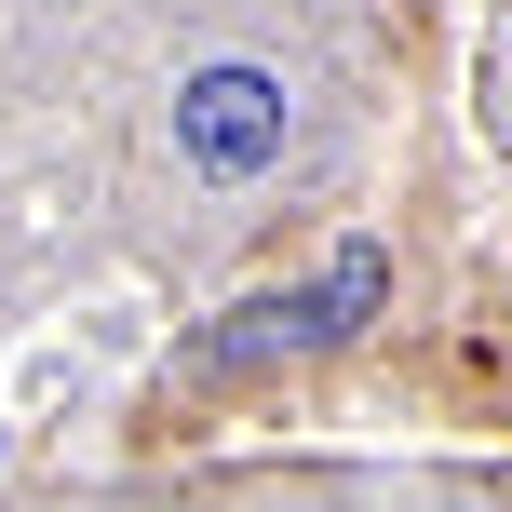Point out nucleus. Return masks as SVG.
Here are the masks:
<instances>
[{
    "label": "nucleus",
    "instance_id": "2",
    "mask_svg": "<svg viewBox=\"0 0 512 512\" xmlns=\"http://www.w3.org/2000/svg\"><path fill=\"white\" fill-rule=\"evenodd\" d=\"M378 297H391V256H378V243H337V270L310 283V297H283L270 324H283V337H310V351H324V337H351V324H364V310H378Z\"/></svg>",
    "mask_w": 512,
    "mask_h": 512
},
{
    "label": "nucleus",
    "instance_id": "1",
    "mask_svg": "<svg viewBox=\"0 0 512 512\" xmlns=\"http://www.w3.org/2000/svg\"><path fill=\"white\" fill-rule=\"evenodd\" d=\"M176 149L203 162V176H256V162L283 149V81L270 68H203L176 95Z\"/></svg>",
    "mask_w": 512,
    "mask_h": 512
}]
</instances>
